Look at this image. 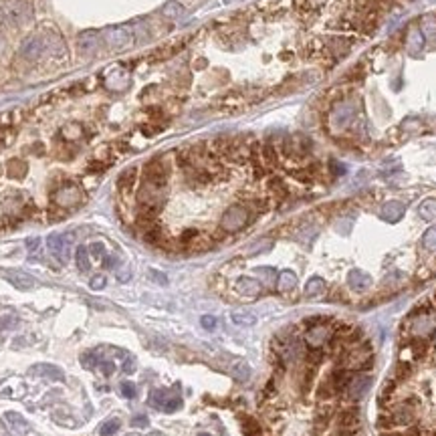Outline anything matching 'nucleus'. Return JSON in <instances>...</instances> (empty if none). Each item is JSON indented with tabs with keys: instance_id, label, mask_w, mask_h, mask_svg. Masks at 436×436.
Returning <instances> with one entry per match:
<instances>
[{
	"instance_id": "1",
	"label": "nucleus",
	"mask_w": 436,
	"mask_h": 436,
	"mask_svg": "<svg viewBox=\"0 0 436 436\" xmlns=\"http://www.w3.org/2000/svg\"><path fill=\"white\" fill-rule=\"evenodd\" d=\"M378 406L382 436H436V291L402 321Z\"/></svg>"
},
{
	"instance_id": "2",
	"label": "nucleus",
	"mask_w": 436,
	"mask_h": 436,
	"mask_svg": "<svg viewBox=\"0 0 436 436\" xmlns=\"http://www.w3.org/2000/svg\"><path fill=\"white\" fill-rule=\"evenodd\" d=\"M251 220H253V208L251 206H247V204H232V206H228L222 212V216L218 220V226H220L222 232L234 234V232L247 228L251 224Z\"/></svg>"
},
{
	"instance_id": "3",
	"label": "nucleus",
	"mask_w": 436,
	"mask_h": 436,
	"mask_svg": "<svg viewBox=\"0 0 436 436\" xmlns=\"http://www.w3.org/2000/svg\"><path fill=\"white\" fill-rule=\"evenodd\" d=\"M355 113H358V103H355L353 99L339 101V103L331 109V113H329V128H331L333 132L345 130V128L353 122Z\"/></svg>"
},
{
	"instance_id": "4",
	"label": "nucleus",
	"mask_w": 436,
	"mask_h": 436,
	"mask_svg": "<svg viewBox=\"0 0 436 436\" xmlns=\"http://www.w3.org/2000/svg\"><path fill=\"white\" fill-rule=\"evenodd\" d=\"M144 180L149 182V184H155V186H162L166 188L168 186V180H170V166L164 157H153L149 160L144 166Z\"/></svg>"
},
{
	"instance_id": "5",
	"label": "nucleus",
	"mask_w": 436,
	"mask_h": 436,
	"mask_svg": "<svg viewBox=\"0 0 436 436\" xmlns=\"http://www.w3.org/2000/svg\"><path fill=\"white\" fill-rule=\"evenodd\" d=\"M53 200H55V204H57L59 208H75V206L81 204V200H83V190H81L77 184H73V182H65V184L55 192Z\"/></svg>"
},
{
	"instance_id": "6",
	"label": "nucleus",
	"mask_w": 436,
	"mask_h": 436,
	"mask_svg": "<svg viewBox=\"0 0 436 436\" xmlns=\"http://www.w3.org/2000/svg\"><path fill=\"white\" fill-rule=\"evenodd\" d=\"M149 404H151L153 408H157V410H164V412H176V410L182 406V398H180L178 392L160 388V390H153V392H151Z\"/></svg>"
},
{
	"instance_id": "7",
	"label": "nucleus",
	"mask_w": 436,
	"mask_h": 436,
	"mask_svg": "<svg viewBox=\"0 0 436 436\" xmlns=\"http://www.w3.org/2000/svg\"><path fill=\"white\" fill-rule=\"evenodd\" d=\"M47 249L49 253L61 261V263H67L71 259V234H59V232H53L49 239H47Z\"/></svg>"
},
{
	"instance_id": "8",
	"label": "nucleus",
	"mask_w": 436,
	"mask_h": 436,
	"mask_svg": "<svg viewBox=\"0 0 436 436\" xmlns=\"http://www.w3.org/2000/svg\"><path fill=\"white\" fill-rule=\"evenodd\" d=\"M105 41L113 51H124L134 45V32L128 26H115L105 30Z\"/></svg>"
},
{
	"instance_id": "9",
	"label": "nucleus",
	"mask_w": 436,
	"mask_h": 436,
	"mask_svg": "<svg viewBox=\"0 0 436 436\" xmlns=\"http://www.w3.org/2000/svg\"><path fill=\"white\" fill-rule=\"evenodd\" d=\"M404 214H406V206H404L400 200H390V202H386V204L380 208V218L386 220V222H390V224L402 220Z\"/></svg>"
},
{
	"instance_id": "10",
	"label": "nucleus",
	"mask_w": 436,
	"mask_h": 436,
	"mask_svg": "<svg viewBox=\"0 0 436 436\" xmlns=\"http://www.w3.org/2000/svg\"><path fill=\"white\" fill-rule=\"evenodd\" d=\"M234 289H236L239 295L253 299V297H259V295L263 293V285H261L257 279H253V277H241V279L234 283Z\"/></svg>"
},
{
	"instance_id": "11",
	"label": "nucleus",
	"mask_w": 436,
	"mask_h": 436,
	"mask_svg": "<svg viewBox=\"0 0 436 436\" xmlns=\"http://www.w3.org/2000/svg\"><path fill=\"white\" fill-rule=\"evenodd\" d=\"M372 277L368 275V273H364V271H360V269H353V271H349L347 273V285H349V289L353 291H368L372 287Z\"/></svg>"
},
{
	"instance_id": "12",
	"label": "nucleus",
	"mask_w": 436,
	"mask_h": 436,
	"mask_svg": "<svg viewBox=\"0 0 436 436\" xmlns=\"http://www.w3.org/2000/svg\"><path fill=\"white\" fill-rule=\"evenodd\" d=\"M424 43H426V38H424L422 30L418 26H412L410 32H408V36H406V49H408V53L414 55V57L420 55L422 49H424Z\"/></svg>"
},
{
	"instance_id": "13",
	"label": "nucleus",
	"mask_w": 436,
	"mask_h": 436,
	"mask_svg": "<svg viewBox=\"0 0 436 436\" xmlns=\"http://www.w3.org/2000/svg\"><path fill=\"white\" fill-rule=\"evenodd\" d=\"M43 51H45V43H43L38 36H32V38H28V41L22 45L20 55H22L26 61H36V59L43 55Z\"/></svg>"
},
{
	"instance_id": "14",
	"label": "nucleus",
	"mask_w": 436,
	"mask_h": 436,
	"mask_svg": "<svg viewBox=\"0 0 436 436\" xmlns=\"http://www.w3.org/2000/svg\"><path fill=\"white\" fill-rule=\"evenodd\" d=\"M226 370L232 374V378H236L241 382H247L251 378V368H249V364L245 360H236V358L230 360L228 366H226Z\"/></svg>"
},
{
	"instance_id": "15",
	"label": "nucleus",
	"mask_w": 436,
	"mask_h": 436,
	"mask_svg": "<svg viewBox=\"0 0 436 436\" xmlns=\"http://www.w3.org/2000/svg\"><path fill=\"white\" fill-rule=\"evenodd\" d=\"M136 180H138V168H128V170H124L122 174H120V178H117V186H120V190L122 192H130L134 186H136Z\"/></svg>"
},
{
	"instance_id": "16",
	"label": "nucleus",
	"mask_w": 436,
	"mask_h": 436,
	"mask_svg": "<svg viewBox=\"0 0 436 436\" xmlns=\"http://www.w3.org/2000/svg\"><path fill=\"white\" fill-rule=\"evenodd\" d=\"M297 287V275L293 271H283L277 277V291L279 293H289Z\"/></svg>"
},
{
	"instance_id": "17",
	"label": "nucleus",
	"mask_w": 436,
	"mask_h": 436,
	"mask_svg": "<svg viewBox=\"0 0 436 436\" xmlns=\"http://www.w3.org/2000/svg\"><path fill=\"white\" fill-rule=\"evenodd\" d=\"M325 289H327V285H325V281L321 277H311L307 281V285H305V297H309V299L321 297L325 293Z\"/></svg>"
},
{
	"instance_id": "18",
	"label": "nucleus",
	"mask_w": 436,
	"mask_h": 436,
	"mask_svg": "<svg viewBox=\"0 0 436 436\" xmlns=\"http://www.w3.org/2000/svg\"><path fill=\"white\" fill-rule=\"evenodd\" d=\"M418 214L424 222H434L436 220V198H426L418 206Z\"/></svg>"
},
{
	"instance_id": "19",
	"label": "nucleus",
	"mask_w": 436,
	"mask_h": 436,
	"mask_svg": "<svg viewBox=\"0 0 436 436\" xmlns=\"http://www.w3.org/2000/svg\"><path fill=\"white\" fill-rule=\"evenodd\" d=\"M6 279H8L16 289H20V291H28L34 287V279L28 277V275H24V273H8Z\"/></svg>"
},
{
	"instance_id": "20",
	"label": "nucleus",
	"mask_w": 436,
	"mask_h": 436,
	"mask_svg": "<svg viewBox=\"0 0 436 436\" xmlns=\"http://www.w3.org/2000/svg\"><path fill=\"white\" fill-rule=\"evenodd\" d=\"M75 263H77V269L81 273H87L89 267H91V259H89V249L87 247H77L75 251Z\"/></svg>"
},
{
	"instance_id": "21",
	"label": "nucleus",
	"mask_w": 436,
	"mask_h": 436,
	"mask_svg": "<svg viewBox=\"0 0 436 436\" xmlns=\"http://www.w3.org/2000/svg\"><path fill=\"white\" fill-rule=\"evenodd\" d=\"M420 245L426 253H436V224H432L430 228L424 230L422 239H420Z\"/></svg>"
},
{
	"instance_id": "22",
	"label": "nucleus",
	"mask_w": 436,
	"mask_h": 436,
	"mask_svg": "<svg viewBox=\"0 0 436 436\" xmlns=\"http://www.w3.org/2000/svg\"><path fill=\"white\" fill-rule=\"evenodd\" d=\"M230 319H232L234 325H243V327L255 325V323H257V315L251 313V311H234V313L230 315Z\"/></svg>"
},
{
	"instance_id": "23",
	"label": "nucleus",
	"mask_w": 436,
	"mask_h": 436,
	"mask_svg": "<svg viewBox=\"0 0 436 436\" xmlns=\"http://www.w3.org/2000/svg\"><path fill=\"white\" fill-rule=\"evenodd\" d=\"M424 38H430L434 41L436 38V16H424L422 18V26H420Z\"/></svg>"
},
{
	"instance_id": "24",
	"label": "nucleus",
	"mask_w": 436,
	"mask_h": 436,
	"mask_svg": "<svg viewBox=\"0 0 436 436\" xmlns=\"http://www.w3.org/2000/svg\"><path fill=\"white\" fill-rule=\"evenodd\" d=\"M120 420L117 418H111V420H107V422H103L101 424V428H99V434L101 436H113L117 430H120Z\"/></svg>"
},
{
	"instance_id": "25",
	"label": "nucleus",
	"mask_w": 436,
	"mask_h": 436,
	"mask_svg": "<svg viewBox=\"0 0 436 436\" xmlns=\"http://www.w3.org/2000/svg\"><path fill=\"white\" fill-rule=\"evenodd\" d=\"M24 172H26V164H24V162H20V160H12V162L8 164V174H10V176H14V178H22V176H24Z\"/></svg>"
},
{
	"instance_id": "26",
	"label": "nucleus",
	"mask_w": 436,
	"mask_h": 436,
	"mask_svg": "<svg viewBox=\"0 0 436 436\" xmlns=\"http://www.w3.org/2000/svg\"><path fill=\"white\" fill-rule=\"evenodd\" d=\"M32 372H49L47 376L51 380H63V372L59 368H55V366H34Z\"/></svg>"
},
{
	"instance_id": "27",
	"label": "nucleus",
	"mask_w": 436,
	"mask_h": 436,
	"mask_svg": "<svg viewBox=\"0 0 436 436\" xmlns=\"http://www.w3.org/2000/svg\"><path fill=\"white\" fill-rule=\"evenodd\" d=\"M164 14H166V16H172V18H180V16L184 14V8H182L178 2H170V4H166Z\"/></svg>"
},
{
	"instance_id": "28",
	"label": "nucleus",
	"mask_w": 436,
	"mask_h": 436,
	"mask_svg": "<svg viewBox=\"0 0 436 436\" xmlns=\"http://www.w3.org/2000/svg\"><path fill=\"white\" fill-rule=\"evenodd\" d=\"M81 364H83V368H87V370H93V368H97V364H99V360H97V353H91V351L83 353V355H81Z\"/></svg>"
},
{
	"instance_id": "29",
	"label": "nucleus",
	"mask_w": 436,
	"mask_h": 436,
	"mask_svg": "<svg viewBox=\"0 0 436 436\" xmlns=\"http://www.w3.org/2000/svg\"><path fill=\"white\" fill-rule=\"evenodd\" d=\"M257 275H261V277L265 279V283H273V281H277V273H275V269H269V267H261V269H257Z\"/></svg>"
},
{
	"instance_id": "30",
	"label": "nucleus",
	"mask_w": 436,
	"mask_h": 436,
	"mask_svg": "<svg viewBox=\"0 0 436 436\" xmlns=\"http://www.w3.org/2000/svg\"><path fill=\"white\" fill-rule=\"evenodd\" d=\"M97 368L101 370V374H103V376H111V374L115 372V364H113V362H109V360H99Z\"/></svg>"
},
{
	"instance_id": "31",
	"label": "nucleus",
	"mask_w": 436,
	"mask_h": 436,
	"mask_svg": "<svg viewBox=\"0 0 436 436\" xmlns=\"http://www.w3.org/2000/svg\"><path fill=\"white\" fill-rule=\"evenodd\" d=\"M122 394H124L128 400H132V398L138 396V390H136V386H134L132 382H122Z\"/></svg>"
},
{
	"instance_id": "32",
	"label": "nucleus",
	"mask_w": 436,
	"mask_h": 436,
	"mask_svg": "<svg viewBox=\"0 0 436 436\" xmlns=\"http://www.w3.org/2000/svg\"><path fill=\"white\" fill-rule=\"evenodd\" d=\"M89 253H91L93 261H99V259L105 255V247H103L101 243H93V245L89 247Z\"/></svg>"
},
{
	"instance_id": "33",
	"label": "nucleus",
	"mask_w": 436,
	"mask_h": 436,
	"mask_svg": "<svg viewBox=\"0 0 436 436\" xmlns=\"http://www.w3.org/2000/svg\"><path fill=\"white\" fill-rule=\"evenodd\" d=\"M200 323H202V327H204L206 331H214V329H216V317H212V315H204V317L200 319Z\"/></svg>"
},
{
	"instance_id": "34",
	"label": "nucleus",
	"mask_w": 436,
	"mask_h": 436,
	"mask_svg": "<svg viewBox=\"0 0 436 436\" xmlns=\"http://www.w3.org/2000/svg\"><path fill=\"white\" fill-rule=\"evenodd\" d=\"M271 249V241H263V243H257L249 253L251 255H259V253H263V251H269Z\"/></svg>"
},
{
	"instance_id": "35",
	"label": "nucleus",
	"mask_w": 436,
	"mask_h": 436,
	"mask_svg": "<svg viewBox=\"0 0 436 436\" xmlns=\"http://www.w3.org/2000/svg\"><path fill=\"white\" fill-rule=\"evenodd\" d=\"M124 372H126V374H134V372H136V358H134V355L126 358V362H124Z\"/></svg>"
},
{
	"instance_id": "36",
	"label": "nucleus",
	"mask_w": 436,
	"mask_h": 436,
	"mask_svg": "<svg viewBox=\"0 0 436 436\" xmlns=\"http://www.w3.org/2000/svg\"><path fill=\"white\" fill-rule=\"evenodd\" d=\"M89 285H91V289H103L105 287V277L103 275H95Z\"/></svg>"
},
{
	"instance_id": "37",
	"label": "nucleus",
	"mask_w": 436,
	"mask_h": 436,
	"mask_svg": "<svg viewBox=\"0 0 436 436\" xmlns=\"http://www.w3.org/2000/svg\"><path fill=\"white\" fill-rule=\"evenodd\" d=\"M132 426H136V428H145V426H147V416H136V418L132 420Z\"/></svg>"
},
{
	"instance_id": "38",
	"label": "nucleus",
	"mask_w": 436,
	"mask_h": 436,
	"mask_svg": "<svg viewBox=\"0 0 436 436\" xmlns=\"http://www.w3.org/2000/svg\"><path fill=\"white\" fill-rule=\"evenodd\" d=\"M151 277H153V281H157V283H162V285H166V283H168V279H166L162 273H155V271H151Z\"/></svg>"
},
{
	"instance_id": "39",
	"label": "nucleus",
	"mask_w": 436,
	"mask_h": 436,
	"mask_svg": "<svg viewBox=\"0 0 436 436\" xmlns=\"http://www.w3.org/2000/svg\"><path fill=\"white\" fill-rule=\"evenodd\" d=\"M38 243H41V241H38V239H32V241H30V243H26V249H28V251H34V249H36V247H38Z\"/></svg>"
},
{
	"instance_id": "40",
	"label": "nucleus",
	"mask_w": 436,
	"mask_h": 436,
	"mask_svg": "<svg viewBox=\"0 0 436 436\" xmlns=\"http://www.w3.org/2000/svg\"><path fill=\"white\" fill-rule=\"evenodd\" d=\"M105 267H111V269H113V267H115V259H113V257H105Z\"/></svg>"
},
{
	"instance_id": "41",
	"label": "nucleus",
	"mask_w": 436,
	"mask_h": 436,
	"mask_svg": "<svg viewBox=\"0 0 436 436\" xmlns=\"http://www.w3.org/2000/svg\"><path fill=\"white\" fill-rule=\"evenodd\" d=\"M202 436H206V434H202Z\"/></svg>"
}]
</instances>
